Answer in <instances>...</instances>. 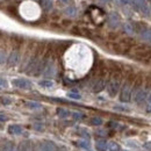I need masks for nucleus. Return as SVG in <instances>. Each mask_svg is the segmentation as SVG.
Listing matches in <instances>:
<instances>
[{
  "mask_svg": "<svg viewBox=\"0 0 151 151\" xmlns=\"http://www.w3.org/2000/svg\"><path fill=\"white\" fill-rule=\"evenodd\" d=\"M120 86H121V78L119 75H114L111 80L108 81L107 84V92L111 96H115L117 94L119 90H120Z\"/></svg>",
  "mask_w": 151,
  "mask_h": 151,
  "instance_id": "obj_1",
  "label": "nucleus"
},
{
  "mask_svg": "<svg viewBox=\"0 0 151 151\" xmlns=\"http://www.w3.org/2000/svg\"><path fill=\"white\" fill-rule=\"evenodd\" d=\"M132 84L129 81L124 83V85L122 86L121 92H120V100L122 102H128L132 99Z\"/></svg>",
  "mask_w": 151,
  "mask_h": 151,
  "instance_id": "obj_2",
  "label": "nucleus"
},
{
  "mask_svg": "<svg viewBox=\"0 0 151 151\" xmlns=\"http://www.w3.org/2000/svg\"><path fill=\"white\" fill-rule=\"evenodd\" d=\"M148 94H149V92L145 88L137 90V92L135 93V96H134V101L136 104H142V102H144L148 99Z\"/></svg>",
  "mask_w": 151,
  "mask_h": 151,
  "instance_id": "obj_3",
  "label": "nucleus"
},
{
  "mask_svg": "<svg viewBox=\"0 0 151 151\" xmlns=\"http://www.w3.org/2000/svg\"><path fill=\"white\" fill-rule=\"evenodd\" d=\"M20 60V52L18 49H14L12 52H11V55L8 56L7 58V65L8 66H15L18 63H19Z\"/></svg>",
  "mask_w": 151,
  "mask_h": 151,
  "instance_id": "obj_4",
  "label": "nucleus"
},
{
  "mask_svg": "<svg viewBox=\"0 0 151 151\" xmlns=\"http://www.w3.org/2000/svg\"><path fill=\"white\" fill-rule=\"evenodd\" d=\"M38 151H58V149H57V145L55 143H52L50 141H44V142L40 143Z\"/></svg>",
  "mask_w": 151,
  "mask_h": 151,
  "instance_id": "obj_5",
  "label": "nucleus"
},
{
  "mask_svg": "<svg viewBox=\"0 0 151 151\" xmlns=\"http://www.w3.org/2000/svg\"><path fill=\"white\" fill-rule=\"evenodd\" d=\"M12 84L15 86V87H18V88H22V90H26V88H30L32 87V84L28 81V80H26V79H14L13 81H12Z\"/></svg>",
  "mask_w": 151,
  "mask_h": 151,
  "instance_id": "obj_6",
  "label": "nucleus"
},
{
  "mask_svg": "<svg viewBox=\"0 0 151 151\" xmlns=\"http://www.w3.org/2000/svg\"><path fill=\"white\" fill-rule=\"evenodd\" d=\"M106 84H107L106 78H104V77L99 78V79L95 81L94 85H93V92H94V93H99V92H101V91L106 87Z\"/></svg>",
  "mask_w": 151,
  "mask_h": 151,
  "instance_id": "obj_7",
  "label": "nucleus"
},
{
  "mask_svg": "<svg viewBox=\"0 0 151 151\" xmlns=\"http://www.w3.org/2000/svg\"><path fill=\"white\" fill-rule=\"evenodd\" d=\"M108 24L111 28H116L120 26V17L115 12H112L108 15Z\"/></svg>",
  "mask_w": 151,
  "mask_h": 151,
  "instance_id": "obj_8",
  "label": "nucleus"
},
{
  "mask_svg": "<svg viewBox=\"0 0 151 151\" xmlns=\"http://www.w3.org/2000/svg\"><path fill=\"white\" fill-rule=\"evenodd\" d=\"M18 151H33V144H32V142L30 141L21 142Z\"/></svg>",
  "mask_w": 151,
  "mask_h": 151,
  "instance_id": "obj_9",
  "label": "nucleus"
},
{
  "mask_svg": "<svg viewBox=\"0 0 151 151\" xmlns=\"http://www.w3.org/2000/svg\"><path fill=\"white\" fill-rule=\"evenodd\" d=\"M43 75L47 76V77H51V76L55 75V65L52 64V62H49V63H48V65H47L45 69H44Z\"/></svg>",
  "mask_w": 151,
  "mask_h": 151,
  "instance_id": "obj_10",
  "label": "nucleus"
},
{
  "mask_svg": "<svg viewBox=\"0 0 151 151\" xmlns=\"http://www.w3.org/2000/svg\"><path fill=\"white\" fill-rule=\"evenodd\" d=\"M8 132L11 135H20L22 132V127L19 124H11L8 127Z\"/></svg>",
  "mask_w": 151,
  "mask_h": 151,
  "instance_id": "obj_11",
  "label": "nucleus"
},
{
  "mask_svg": "<svg viewBox=\"0 0 151 151\" xmlns=\"http://www.w3.org/2000/svg\"><path fill=\"white\" fill-rule=\"evenodd\" d=\"M95 148L99 151H106V149L108 148V143L105 139H98L95 143Z\"/></svg>",
  "mask_w": 151,
  "mask_h": 151,
  "instance_id": "obj_12",
  "label": "nucleus"
},
{
  "mask_svg": "<svg viewBox=\"0 0 151 151\" xmlns=\"http://www.w3.org/2000/svg\"><path fill=\"white\" fill-rule=\"evenodd\" d=\"M41 6L43 11L49 12L52 8V0H41Z\"/></svg>",
  "mask_w": 151,
  "mask_h": 151,
  "instance_id": "obj_13",
  "label": "nucleus"
},
{
  "mask_svg": "<svg viewBox=\"0 0 151 151\" xmlns=\"http://www.w3.org/2000/svg\"><path fill=\"white\" fill-rule=\"evenodd\" d=\"M0 151H18V150H17V148L14 147V144H13V143L7 142L6 144H2V145H1Z\"/></svg>",
  "mask_w": 151,
  "mask_h": 151,
  "instance_id": "obj_14",
  "label": "nucleus"
},
{
  "mask_svg": "<svg viewBox=\"0 0 151 151\" xmlns=\"http://www.w3.org/2000/svg\"><path fill=\"white\" fill-rule=\"evenodd\" d=\"M141 36H142L143 40H145V41H148V42L151 43V30H148V29L142 30L141 32Z\"/></svg>",
  "mask_w": 151,
  "mask_h": 151,
  "instance_id": "obj_15",
  "label": "nucleus"
},
{
  "mask_svg": "<svg viewBox=\"0 0 151 151\" xmlns=\"http://www.w3.org/2000/svg\"><path fill=\"white\" fill-rule=\"evenodd\" d=\"M64 13H65L68 17H76L77 9H76V7H73V6H70V7H68V8L64 11Z\"/></svg>",
  "mask_w": 151,
  "mask_h": 151,
  "instance_id": "obj_16",
  "label": "nucleus"
},
{
  "mask_svg": "<svg viewBox=\"0 0 151 151\" xmlns=\"http://www.w3.org/2000/svg\"><path fill=\"white\" fill-rule=\"evenodd\" d=\"M57 114H58L59 117H68V116L71 115V112H69L64 108H57Z\"/></svg>",
  "mask_w": 151,
  "mask_h": 151,
  "instance_id": "obj_17",
  "label": "nucleus"
},
{
  "mask_svg": "<svg viewBox=\"0 0 151 151\" xmlns=\"http://www.w3.org/2000/svg\"><path fill=\"white\" fill-rule=\"evenodd\" d=\"M26 106L28 108H30V109H38V108H41V104L35 102V101H28V102H26Z\"/></svg>",
  "mask_w": 151,
  "mask_h": 151,
  "instance_id": "obj_18",
  "label": "nucleus"
},
{
  "mask_svg": "<svg viewBox=\"0 0 151 151\" xmlns=\"http://www.w3.org/2000/svg\"><path fill=\"white\" fill-rule=\"evenodd\" d=\"M38 84H40L41 87H45V88H50V87L54 86V83L51 80H41Z\"/></svg>",
  "mask_w": 151,
  "mask_h": 151,
  "instance_id": "obj_19",
  "label": "nucleus"
},
{
  "mask_svg": "<svg viewBox=\"0 0 151 151\" xmlns=\"http://www.w3.org/2000/svg\"><path fill=\"white\" fill-rule=\"evenodd\" d=\"M108 151H120V145L116 142L108 143Z\"/></svg>",
  "mask_w": 151,
  "mask_h": 151,
  "instance_id": "obj_20",
  "label": "nucleus"
},
{
  "mask_svg": "<svg viewBox=\"0 0 151 151\" xmlns=\"http://www.w3.org/2000/svg\"><path fill=\"white\" fill-rule=\"evenodd\" d=\"M90 123L92 126H100V124H102V120L100 117H98V116H94V117H92L90 120Z\"/></svg>",
  "mask_w": 151,
  "mask_h": 151,
  "instance_id": "obj_21",
  "label": "nucleus"
},
{
  "mask_svg": "<svg viewBox=\"0 0 151 151\" xmlns=\"http://www.w3.org/2000/svg\"><path fill=\"white\" fill-rule=\"evenodd\" d=\"M7 55H6V51L5 49H0V64H4L7 62Z\"/></svg>",
  "mask_w": 151,
  "mask_h": 151,
  "instance_id": "obj_22",
  "label": "nucleus"
},
{
  "mask_svg": "<svg viewBox=\"0 0 151 151\" xmlns=\"http://www.w3.org/2000/svg\"><path fill=\"white\" fill-rule=\"evenodd\" d=\"M71 116L76 119V120H81V119H84L85 117V115L83 113H80V112H72L71 113Z\"/></svg>",
  "mask_w": 151,
  "mask_h": 151,
  "instance_id": "obj_23",
  "label": "nucleus"
},
{
  "mask_svg": "<svg viewBox=\"0 0 151 151\" xmlns=\"http://www.w3.org/2000/svg\"><path fill=\"white\" fill-rule=\"evenodd\" d=\"M0 102L2 105H11L12 104V99L8 98V96H1L0 98Z\"/></svg>",
  "mask_w": 151,
  "mask_h": 151,
  "instance_id": "obj_24",
  "label": "nucleus"
},
{
  "mask_svg": "<svg viewBox=\"0 0 151 151\" xmlns=\"http://www.w3.org/2000/svg\"><path fill=\"white\" fill-rule=\"evenodd\" d=\"M77 144H78V147H80L83 149H88V147H90L88 142H86V141H79V142H77Z\"/></svg>",
  "mask_w": 151,
  "mask_h": 151,
  "instance_id": "obj_25",
  "label": "nucleus"
},
{
  "mask_svg": "<svg viewBox=\"0 0 151 151\" xmlns=\"http://www.w3.org/2000/svg\"><path fill=\"white\" fill-rule=\"evenodd\" d=\"M145 111H147L148 113H151V96H150V98H148V100H147V106H145Z\"/></svg>",
  "mask_w": 151,
  "mask_h": 151,
  "instance_id": "obj_26",
  "label": "nucleus"
},
{
  "mask_svg": "<svg viewBox=\"0 0 151 151\" xmlns=\"http://www.w3.org/2000/svg\"><path fill=\"white\" fill-rule=\"evenodd\" d=\"M68 96L69 98H71V99H80V94H78V93H69L68 94Z\"/></svg>",
  "mask_w": 151,
  "mask_h": 151,
  "instance_id": "obj_27",
  "label": "nucleus"
},
{
  "mask_svg": "<svg viewBox=\"0 0 151 151\" xmlns=\"http://www.w3.org/2000/svg\"><path fill=\"white\" fill-rule=\"evenodd\" d=\"M7 86V81L2 78H0V87H6Z\"/></svg>",
  "mask_w": 151,
  "mask_h": 151,
  "instance_id": "obj_28",
  "label": "nucleus"
},
{
  "mask_svg": "<svg viewBox=\"0 0 151 151\" xmlns=\"http://www.w3.org/2000/svg\"><path fill=\"white\" fill-rule=\"evenodd\" d=\"M7 120H8V117H7L6 115L0 114V122H5V121H7Z\"/></svg>",
  "mask_w": 151,
  "mask_h": 151,
  "instance_id": "obj_29",
  "label": "nucleus"
},
{
  "mask_svg": "<svg viewBox=\"0 0 151 151\" xmlns=\"http://www.w3.org/2000/svg\"><path fill=\"white\" fill-rule=\"evenodd\" d=\"M119 1H120V4H122V5H128V4H130L132 0H119Z\"/></svg>",
  "mask_w": 151,
  "mask_h": 151,
  "instance_id": "obj_30",
  "label": "nucleus"
},
{
  "mask_svg": "<svg viewBox=\"0 0 151 151\" xmlns=\"http://www.w3.org/2000/svg\"><path fill=\"white\" fill-rule=\"evenodd\" d=\"M60 1H63V2H68L69 0H60Z\"/></svg>",
  "mask_w": 151,
  "mask_h": 151,
  "instance_id": "obj_31",
  "label": "nucleus"
},
{
  "mask_svg": "<svg viewBox=\"0 0 151 151\" xmlns=\"http://www.w3.org/2000/svg\"><path fill=\"white\" fill-rule=\"evenodd\" d=\"M150 2H151V0H150Z\"/></svg>",
  "mask_w": 151,
  "mask_h": 151,
  "instance_id": "obj_32",
  "label": "nucleus"
}]
</instances>
